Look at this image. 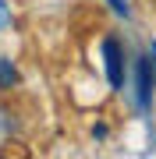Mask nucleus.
Wrapping results in <instances>:
<instances>
[{
  "mask_svg": "<svg viewBox=\"0 0 156 159\" xmlns=\"http://www.w3.org/2000/svg\"><path fill=\"white\" fill-rule=\"evenodd\" d=\"M103 60H106V81H110V89H121L124 85V46L117 43L114 35L103 39Z\"/></svg>",
  "mask_w": 156,
  "mask_h": 159,
  "instance_id": "1",
  "label": "nucleus"
},
{
  "mask_svg": "<svg viewBox=\"0 0 156 159\" xmlns=\"http://www.w3.org/2000/svg\"><path fill=\"white\" fill-rule=\"evenodd\" d=\"M135 99H139V110L153 106V60L149 57H139L135 60Z\"/></svg>",
  "mask_w": 156,
  "mask_h": 159,
  "instance_id": "2",
  "label": "nucleus"
},
{
  "mask_svg": "<svg viewBox=\"0 0 156 159\" xmlns=\"http://www.w3.org/2000/svg\"><path fill=\"white\" fill-rule=\"evenodd\" d=\"M18 78H21V74H18V67H14L7 57H0V92L14 89V85H18Z\"/></svg>",
  "mask_w": 156,
  "mask_h": 159,
  "instance_id": "3",
  "label": "nucleus"
},
{
  "mask_svg": "<svg viewBox=\"0 0 156 159\" xmlns=\"http://www.w3.org/2000/svg\"><path fill=\"white\" fill-rule=\"evenodd\" d=\"M11 25V7H7V0H0V29H7Z\"/></svg>",
  "mask_w": 156,
  "mask_h": 159,
  "instance_id": "4",
  "label": "nucleus"
},
{
  "mask_svg": "<svg viewBox=\"0 0 156 159\" xmlns=\"http://www.w3.org/2000/svg\"><path fill=\"white\" fill-rule=\"evenodd\" d=\"M110 7H114L117 14H124V18H128V0H110Z\"/></svg>",
  "mask_w": 156,
  "mask_h": 159,
  "instance_id": "5",
  "label": "nucleus"
},
{
  "mask_svg": "<svg viewBox=\"0 0 156 159\" xmlns=\"http://www.w3.org/2000/svg\"><path fill=\"white\" fill-rule=\"evenodd\" d=\"M149 60H153V64H156V43H153V46H149Z\"/></svg>",
  "mask_w": 156,
  "mask_h": 159,
  "instance_id": "6",
  "label": "nucleus"
}]
</instances>
